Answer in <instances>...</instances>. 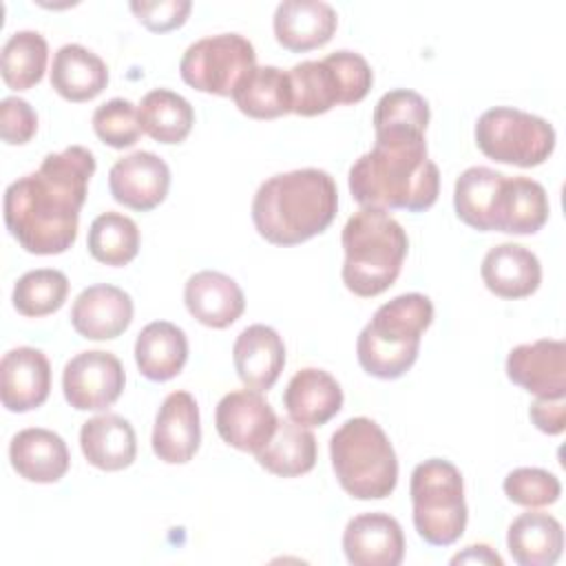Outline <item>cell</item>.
Listing matches in <instances>:
<instances>
[{
    "label": "cell",
    "mask_w": 566,
    "mask_h": 566,
    "mask_svg": "<svg viewBox=\"0 0 566 566\" xmlns=\"http://www.w3.org/2000/svg\"><path fill=\"white\" fill-rule=\"evenodd\" d=\"M274 38L294 53L318 49L332 40L338 27V15L323 0H283L274 11Z\"/></svg>",
    "instance_id": "obj_19"
},
{
    "label": "cell",
    "mask_w": 566,
    "mask_h": 566,
    "mask_svg": "<svg viewBox=\"0 0 566 566\" xmlns=\"http://www.w3.org/2000/svg\"><path fill=\"white\" fill-rule=\"evenodd\" d=\"M343 551L354 566H398L405 557V535L389 513H360L345 526Z\"/></svg>",
    "instance_id": "obj_16"
},
{
    "label": "cell",
    "mask_w": 566,
    "mask_h": 566,
    "mask_svg": "<svg viewBox=\"0 0 566 566\" xmlns=\"http://www.w3.org/2000/svg\"><path fill=\"white\" fill-rule=\"evenodd\" d=\"M9 460L20 478L35 484H53L62 480L71 464L62 436L42 427L18 431L9 442Z\"/></svg>",
    "instance_id": "obj_22"
},
{
    "label": "cell",
    "mask_w": 566,
    "mask_h": 566,
    "mask_svg": "<svg viewBox=\"0 0 566 566\" xmlns=\"http://www.w3.org/2000/svg\"><path fill=\"white\" fill-rule=\"evenodd\" d=\"M49 60V44L38 31H15L2 46L0 71L2 80L13 91H29L35 86Z\"/></svg>",
    "instance_id": "obj_34"
},
{
    "label": "cell",
    "mask_w": 566,
    "mask_h": 566,
    "mask_svg": "<svg viewBox=\"0 0 566 566\" xmlns=\"http://www.w3.org/2000/svg\"><path fill=\"white\" fill-rule=\"evenodd\" d=\"M80 447L95 469L122 471L130 467L137 455V436L126 418L102 413L82 424Z\"/></svg>",
    "instance_id": "obj_25"
},
{
    "label": "cell",
    "mask_w": 566,
    "mask_h": 566,
    "mask_svg": "<svg viewBox=\"0 0 566 566\" xmlns=\"http://www.w3.org/2000/svg\"><path fill=\"white\" fill-rule=\"evenodd\" d=\"M184 303L201 325L212 329L230 327L245 310L239 283L217 270H201L186 281Z\"/></svg>",
    "instance_id": "obj_21"
},
{
    "label": "cell",
    "mask_w": 566,
    "mask_h": 566,
    "mask_svg": "<svg viewBox=\"0 0 566 566\" xmlns=\"http://www.w3.org/2000/svg\"><path fill=\"white\" fill-rule=\"evenodd\" d=\"M256 66V53L239 33H217L192 42L179 62L181 80L201 91L232 97L239 82Z\"/></svg>",
    "instance_id": "obj_10"
},
{
    "label": "cell",
    "mask_w": 566,
    "mask_h": 566,
    "mask_svg": "<svg viewBox=\"0 0 566 566\" xmlns=\"http://www.w3.org/2000/svg\"><path fill=\"white\" fill-rule=\"evenodd\" d=\"M108 188L117 203L137 212H148L166 199L170 168L159 155L135 150L111 166Z\"/></svg>",
    "instance_id": "obj_13"
},
{
    "label": "cell",
    "mask_w": 566,
    "mask_h": 566,
    "mask_svg": "<svg viewBox=\"0 0 566 566\" xmlns=\"http://www.w3.org/2000/svg\"><path fill=\"white\" fill-rule=\"evenodd\" d=\"M478 148L500 164L533 168L555 148V128L537 115L511 106L484 111L475 124Z\"/></svg>",
    "instance_id": "obj_9"
},
{
    "label": "cell",
    "mask_w": 566,
    "mask_h": 566,
    "mask_svg": "<svg viewBox=\"0 0 566 566\" xmlns=\"http://www.w3.org/2000/svg\"><path fill=\"white\" fill-rule=\"evenodd\" d=\"M329 458L338 484L356 500H382L398 482L396 451L378 422L358 416L329 438Z\"/></svg>",
    "instance_id": "obj_6"
},
{
    "label": "cell",
    "mask_w": 566,
    "mask_h": 566,
    "mask_svg": "<svg viewBox=\"0 0 566 566\" xmlns=\"http://www.w3.org/2000/svg\"><path fill=\"white\" fill-rule=\"evenodd\" d=\"M237 108L252 119H276L292 113L294 95L287 71L279 66H254L234 88Z\"/></svg>",
    "instance_id": "obj_30"
},
{
    "label": "cell",
    "mask_w": 566,
    "mask_h": 566,
    "mask_svg": "<svg viewBox=\"0 0 566 566\" xmlns=\"http://www.w3.org/2000/svg\"><path fill=\"white\" fill-rule=\"evenodd\" d=\"M316 453V438L307 427L294 420H279L272 438L254 455L272 475L296 478L314 469Z\"/></svg>",
    "instance_id": "obj_32"
},
{
    "label": "cell",
    "mask_w": 566,
    "mask_h": 566,
    "mask_svg": "<svg viewBox=\"0 0 566 566\" xmlns=\"http://www.w3.org/2000/svg\"><path fill=\"white\" fill-rule=\"evenodd\" d=\"M95 157L84 146L49 153L40 168L18 177L4 190V223L31 254H62L77 239Z\"/></svg>",
    "instance_id": "obj_1"
},
{
    "label": "cell",
    "mask_w": 566,
    "mask_h": 566,
    "mask_svg": "<svg viewBox=\"0 0 566 566\" xmlns=\"http://www.w3.org/2000/svg\"><path fill=\"white\" fill-rule=\"evenodd\" d=\"M506 546L520 566H553L564 548V531L551 513L526 511L511 522Z\"/></svg>",
    "instance_id": "obj_28"
},
{
    "label": "cell",
    "mask_w": 566,
    "mask_h": 566,
    "mask_svg": "<svg viewBox=\"0 0 566 566\" xmlns=\"http://www.w3.org/2000/svg\"><path fill=\"white\" fill-rule=\"evenodd\" d=\"M272 405L256 389H237L226 394L214 411V424L221 440L239 451L256 453L276 429Z\"/></svg>",
    "instance_id": "obj_12"
},
{
    "label": "cell",
    "mask_w": 566,
    "mask_h": 566,
    "mask_svg": "<svg viewBox=\"0 0 566 566\" xmlns=\"http://www.w3.org/2000/svg\"><path fill=\"white\" fill-rule=\"evenodd\" d=\"M51 391V363L35 347H15L0 363V400L4 409L24 413L44 405Z\"/></svg>",
    "instance_id": "obj_18"
},
{
    "label": "cell",
    "mask_w": 566,
    "mask_h": 566,
    "mask_svg": "<svg viewBox=\"0 0 566 566\" xmlns=\"http://www.w3.org/2000/svg\"><path fill=\"white\" fill-rule=\"evenodd\" d=\"M108 84L104 60L82 44H64L53 55L51 86L69 102H88Z\"/></svg>",
    "instance_id": "obj_26"
},
{
    "label": "cell",
    "mask_w": 566,
    "mask_h": 566,
    "mask_svg": "<svg viewBox=\"0 0 566 566\" xmlns=\"http://www.w3.org/2000/svg\"><path fill=\"white\" fill-rule=\"evenodd\" d=\"M506 175L486 166L467 168L453 186L455 214L480 232L495 230L500 192Z\"/></svg>",
    "instance_id": "obj_31"
},
{
    "label": "cell",
    "mask_w": 566,
    "mask_h": 566,
    "mask_svg": "<svg viewBox=\"0 0 566 566\" xmlns=\"http://www.w3.org/2000/svg\"><path fill=\"white\" fill-rule=\"evenodd\" d=\"M38 130V115L22 97H4L0 102V135L4 144L22 146L31 142Z\"/></svg>",
    "instance_id": "obj_40"
},
{
    "label": "cell",
    "mask_w": 566,
    "mask_h": 566,
    "mask_svg": "<svg viewBox=\"0 0 566 566\" xmlns=\"http://www.w3.org/2000/svg\"><path fill=\"white\" fill-rule=\"evenodd\" d=\"M188 360V338L170 321L148 323L135 340V363L139 371L155 382L175 378Z\"/></svg>",
    "instance_id": "obj_27"
},
{
    "label": "cell",
    "mask_w": 566,
    "mask_h": 566,
    "mask_svg": "<svg viewBox=\"0 0 566 566\" xmlns=\"http://www.w3.org/2000/svg\"><path fill=\"white\" fill-rule=\"evenodd\" d=\"M340 241L345 250L340 276L349 292L369 298L396 283L409 239L394 217L385 210L360 208L347 219Z\"/></svg>",
    "instance_id": "obj_4"
},
{
    "label": "cell",
    "mask_w": 566,
    "mask_h": 566,
    "mask_svg": "<svg viewBox=\"0 0 566 566\" xmlns=\"http://www.w3.org/2000/svg\"><path fill=\"white\" fill-rule=\"evenodd\" d=\"M489 292L500 298L531 296L542 283L539 259L520 243H500L491 248L480 268Z\"/></svg>",
    "instance_id": "obj_24"
},
{
    "label": "cell",
    "mask_w": 566,
    "mask_h": 566,
    "mask_svg": "<svg viewBox=\"0 0 566 566\" xmlns=\"http://www.w3.org/2000/svg\"><path fill=\"white\" fill-rule=\"evenodd\" d=\"M294 106L301 117L323 115L336 104H356L365 99L374 84L367 60L354 51H334L323 60H305L290 71Z\"/></svg>",
    "instance_id": "obj_8"
},
{
    "label": "cell",
    "mask_w": 566,
    "mask_h": 566,
    "mask_svg": "<svg viewBox=\"0 0 566 566\" xmlns=\"http://www.w3.org/2000/svg\"><path fill=\"white\" fill-rule=\"evenodd\" d=\"M374 148L349 168V192L363 208L422 212L440 190V170L429 159L422 130L378 128Z\"/></svg>",
    "instance_id": "obj_2"
},
{
    "label": "cell",
    "mask_w": 566,
    "mask_h": 566,
    "mask_svg": "<svg viewBox=\"0 0 566 566\" xmlns=\"http://www.w3.org/2000/svg\"><path fill=\"white\" fill-rule=\"evenodd\" d=\"M451 564H493L502 566V557L486 544H471L451 557Z\"/></svg>",
    "instance_id": "obj_43"
},
{
    "label": "cell",
    "mask_w": 566,
    "mask_h": 566,
    "mask_svg": "<svg viewBox=\"0 0 566 566\" xmlns=\"http://www.w3.org/2000/svg\"><path fill=\"white\" fill-rule=\"evenodd\" d=\"M429 104L427 99L409 88H394L385 93L374 108V130L378 128H413L427 130L429 126Z\"/></svg>",
    "instance_id": "obj_37"
},
{
    "label": "cell",
    "mask_w": 566,
    "mask_h": 566,
    "mask_svg": "<svg viewBox=\"0 0 566 566\" xmlns=\"http://www.w3.org/2000/svg\"><path fill=\"white\" fill-rule=\"evenodd\" d=\"M86 245L95 261L122 268L139 252V228L130 217L108 210L93 219Z\"/></svg>",
    "instance_id": "obj_35"
},
{
    "label": "cell",
    "mask_w": 566,
    "mask_h": 566,
    "mask_svg": "<svg viewBox=\"0 0 566 566\" xmlns=\"http://www.w3.org/2000/svg\"><path fill=\"white\" fill-rule=\"evenodd\" d=\"M133 321V298L117 285L97 283L84 287L71 307L73 329L88 340L117 338Z\"/></svg>",
    "instance_id": "obj_17"
},
{
    "label": "cell",
    "mask_w": 566,
    "mask_h": 566,
    "mask_svg": "<svg viewBox=\"0 0 566 566\" xmlns=\"http://www.w3.org/2000/svg\"><path fill=\"white\" fill-rule=\"evenodd\" d=\"M431 321L433 303L420 292H407L382 303L358 334L360 367L382 380L405 376L418 358L420 336Z\"/></svg>",
    "instance_id": "obj_5"
},
{
    "label": "cell",
    "mask_w": 566,
    "mask_h": 566,
    "mask_svg": "<svg viewBox=\"0 0 566 566\" xmlns=\"http://www.w3.org/2000/svg\"><path fill=\"white\" fill-rule=\"evenodd\" d=\"M413 526L431 546H451L467 528L464 482L458 467L442 458L420 462L409 482Z\"/></svg>",
    "instance_id": "obj_7"
},
{
    "label": "cell",
    "mask_w": 566,
    "mask_h": 566,
    "mask_svg": "<svg viewBox=\"0 0 566 566\" xmlns=\"http://www.w3.org/2000/svg\"><path fill=\"white\" fill-rule=\"evenodd\" d=\"M502 489L513 504H520L526 509L548 506V504L557 502L562 495V484H559L557 475H553L546 469H537V467L513 469L504 478Z\"/></svg>",
    "instance_id": "obj_39"
},
{
    "label": "cell",
    "mask_w": 566,
    "mask_h": 566,
    "mask_svg": "<svg viewBox=\"0 0 566 566\" xmlns=\"http://www.w3.org/2000/svg\"><path fill=\"white\" fill-rule=\"evenodd\" d=\"M91 124L95 135L111 148H128L144 133L137 106L124 97H113L97 106Z\"/></svg>",
    "instance_id": "obj_38"
},
{
    "label": "cell",
    "mask_w": 566,
    "mask_h": 566,
    "mask_svg": "<svg viewBox=\"0 0 566 566\" xmlns=\"http://www.w3.org/2000/svg\"><path fill=\"white\" fill-rule=\"evenodd\" d=\"M506 376L537 398L566 396V345L555 338L517 345L506 356Z\"/></svg>",
    "instance_id": "obj_14"
},
{
    "label": "cell",
    "mask_w": 566,
    "mask_h": 566,
    "mask_svg": "<svg viewBox=\"0 0 566 566\" xmlns=\"http://www.w3.org/2000/svg\"><path fill=\"white\" fill-rule=\"evenodd\" d=\"M69 296V279L53 268L24 272L13 285V307L29 318H40L57 312Z\"/></svg>",
    "instance_id": "obj_36"
},
{
    "label": "cell",
    "mask_w": 566,
    "mask_h": 566,
    "mask_svg": "<svg viewBox=\"0 0 566 566\" xmlns=\"http://www.w3.org/2000/svg\"><path fill=\"white\" fill-rule=\"evenodd\" d=\"M232 360L237 376L248 389L268 391L285 367L283 338L270 325H248L232 345Z\"/></svg>",
    "instance_id": "obj_20"
},
{
    "label": "cell",
    "mask_w": 566,
    "mask_h": 566,
    "mask_svg": "<svg viewBox=\"0 0 566 566\" xmlns=\"http://www.w3.org/2000/svg\"><path fill=\"white\" fill-rule=\"evenodd\" d=\"M192 2L188 0H155V2H130V11L153 33H166L179 29L190 15Z\"/></svg>",
    "instance_id": "obj_41"
},
{
    "label": "cell",
    "mask_w": 566,
    "mask_h": 566,
    "mask_svg": "<svg viewBox=\"0 0 566 566\" xmlns=\"http://www.w3.org/2000/svg\"><path fill=\"white\" fill-rule=\"evenodd\" d=\"M126 374L111 352L88 349L73 356L62 371V391L77 411L108 409L124 391Z\"/></svg>",
    "instance_id": "obj_11"
},
{
    "label": "cell",
    "mask_w": 566,
    "mask_h": 566,
    "mask_svg": "<svg viewBox=\"0 0 566 566\" xmlns=\"http://www.w3.org/2000/svg\"><path fill=\"white\" fill-rule=\"evenodd\" d=\"M283 407L290 420L303 427H321L340 411L343 389L329 371L305 367L290 378L283 391Z\"/></svg>",
    "instance_id": "obj_23"
},
{
    "label": "cell",
    "mask_w": 566,
    "mask_h": 566,
    "mask_svg": "<svg viewBox=\"0 0 566 566\" xmlns=\"http://www.w3.org/2000/svg\"><path fill=\"white\" fill-rule=\"evenodd\" d=\"M153 451L166 464H186L201 442L199 407L192 394L172 391L164 398L153 427Z\"/></svg>",
    "instance_id": "obj_15"
},
{
    "label": "cell",
    "mask_w": 566,
    "mask_h": 566,
    "mask_svg": "<svg viewBox=\"0 0 566 566\" xmlns=\"http://www.w3.org/2000/svg\"><path fill=\"white\" fill-rule=\"evenodd\" d=\"M336 210V181L321 168L279 172L265 179L252 199L254 228L274 245H296L321 234Z\"/></svg>",
    "instance_id": "obj_3"
},
{
    "label": "cell",
    "mask_w": 566,
    "mask_h": 566,
    "mask_svg": "<svg viewBox=\"0 0 566 566\" xmlns=\"http://www.w3.org/2000/svg\"><path fill=\"white\" fill-rule=\"evenodd\" d=\"M528 416L539 431H544L548 436H559L566 427V400L564 398H537L531 405Z\"/></svg>",
    "instance_id": "obj_42"
},
{
    "label": "cell",
    "mask_w": 566,
    "mask_h": 566,
    "mask_svg": "<svg viewBox=\"0 0 566 566\" xmlns=\"http://www.w3.org/2000/svg\"><path fill=\"white\" fill-rule=\"evenodd\" d=\"M137 113L142 130L159 144L184 142L195 124V111L190 102L168 88L148 91L142 97Z\"/></svg>",
    "instance_id": "obj_33"
},
{
    "label": "cell",
    "mask_w": 566,
    "mask_h": 566,
    "mask_svg": "<svg viewBox=\"0 0 566 566\" xmlns=\"http://www.w3.org/2000/svg\"><path fill=\"white\" fill-rule=\"evenodd\" d=\"M548 221V195L531 177H506L500 192L495 230L506 234H535Z\"/></svg>",
    "instance_id": "obj_29"
}]
</instances>
